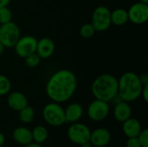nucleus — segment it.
Listing matches in <instances>:
<instances>
[{
	"label": "nucleus",
	"mask_w": 148,
	"mask_h": 147,
	"mask_svg": "<svg viewBox=\"0 0 148 147\" xmlns=\"http://www.w3.org/2000/svg\"><path fill=\"white\" fill-rule=\"evenodd\" d=\"M77 88V78L69 69L54 73L46 84V94L54 102L63 103L72 98Z\"/></svg>",
	"instance_id": "f257e3e1"
},
{
	"label": "nucleus",
	"mask_w": 148,
	"mask_h": 147,
	"mask_svg": "<svg viewBox=\"0 0 148 147\" xmlns=\"http://www.w3.org/2000/svg\"><path fill=\"white\" fill-rule=\"evenodd\" d=\"M91 91L95 99L112 101L118 94V79L110 74L101 75L93 81Z\"/></svg>",
	"instance_id": "f03ea898"
},
{
	"label": "nucleus",
	"mask_w": 148,
	"mask_h": 147,
	"mask_svg": "<svg viewBox=\"0 0 148 147\" xmlns=\"http://www.w3.org/2000/svg\"><path fill=\"white\" fill-rule=\"evenodd\" d=\"M142 88L137 74L126 72L118 80V96L121 101L133 102L140 97Z\"/></svg>",
	"instance_id": "7ed1b4c3"
},
{
	"label": "nucleus",
	"mask_w": 148,
	"mask_h": 147,
	"mask_svg": "<svg viewBox=\"0 0 148 147\" xmlns=\"http://www.w3.org/2000/svg\"><path fill=\"white\" fill-rule=\"evenodd\" d=\"M42 117L47 124L52 126H61L66 123L64 108L57 102H50L44 106Z\"/></svg>",
	"instance_id": "20e7f679"
},
{
	"label": "nucleus",
	"mask_w": 148,
	"mask_h": 147,
	"mask_svg": "<svg viewBox=\"0 0 148 147\" xmlns=\"http://www.w3.org/2000/svg\"><path fill=\"white\" fill-rule=\"evenodd\" d=\"M20 37L21 31L16 23L10 21L0 25V42L5 48L14 47Z\"/></svg>",
	"instance_id": "39448f33"
},
{
	"label": "nucleus",
	"mask_w": 148,
	"mask_h": 147,
	"mask_svg": "<svg viewBox=\"0 0 148 147\" xmlns=\"http://www.w3.org/2000/svg\"><path fill=\"white\" fill-rule=\"evenodd\" d=\"M91 130L90 128L83 123L75 122L72 123L67 131V135L69 139L78 146H81L86 142H89Z\"/></svg>",
	"instance_id": "423d86ee"
},
{
	"label": "nucleus",
	"mask_w": 148,
	"mask_h": 147,
	"mask_svg": "<svg viewBox=\"0 0 148 147\" xmlns=\"http://www.w3.org/2000/svg\"><path fill=\"white\" fill-rule=\"evenodd\" d=\"M91 24L95 31H106L109 29L111 23V11L104 5L98 6L95 9L92 14Z\"/></svg>",
	"instance_id": "0eeeda50"
},
{
	"label": "nucleus",
	"mask_w": 148,
	"mask_h": 147,
	"mask_svg": "<svg viewBox=\"0 0 148 147\" xmlns=\"http://www.w3.org/2000/svg\"><path fill=\"white\" fill-rule=\"evenodd\" d=\"M110 107L108 102L95 99L92 101L87 110L88 118L95 122H100L104 120L109 114Z\"/></svg>",
	"instance_id": "6e6552de"
},
{
	"label": "nucleus",
	"mask_w": 148,
	"mask_h": 147,
	"mask_svg": "<svg viewBox=\"0 0 148 147\" xmlns=\"http://www.w3.org/2000/svg\"><path fill=\"white\" fill-rule=\"evenodd\" d=\"M37 39L32 36H24L20 37L15 44V52L21 58H25L28 55L36 53Z\"/></svg>",
	"instance_id": "1a4fd4ad"
},
{
	"label": "nucleus",
	"mask_w": 148,
	"mask_h": 147,
	"mask_svg": "<svg viewBox=\"0 0 148 147\" xmlns=\"http://www.w3.org/2000/svg\"><path fill=\"white\" fill-rule=\"evenodd\" d=\"M128 20L134 24H143L148 20V4L140 2L134 3L129 10Z\"/></svg>",
	"instance_id": "9d476101"
},
{
	"label": "nucleus",
	"mask_w": 148,
	"mask_h": 147,
	"mask_svg": "<svg viewBox=\"0 0 148 147\" xmlns=\"http://www.w3.org/2000/svg\"><path fill=\"white\" fill-rule=\"evenodd\" d=\"M111 140L110 132L104 127H98L94 131H91L89 142L92 146L105 147Z\"/></svg>",
	"instance_id": "9b49d317"
},
{
	"label": "nucleus",
	"mask_w": 148,
	"mask_h": 147,
	"mask_svg": "<svg viewBox=\"0 0 148 147\" xmlns=\"http://www.w3.org/2000/svg\"><path fill=\"white\" fill-rule=\"evenodd\" d=\"M55 42L49 37H43L37 41L36 53L41 59H48L51 57L55 52Z\"/></svg>",
	"instance_id": "f8f14e48"
},
{
	"label": "nucleus",
	"mask_w": 148,
	"mask_h": 147,
	"mask_svg": "<svg viewBox=\"0 0 148 147\" xmlns=\"http://www.w3.org/2000/svg\"><path fill=\"white\" fill-rule=\"evenodd\" d=\"M7 104L10 109L16 112H19L23 108L28 106V99L26 96L18 91L12 92L8 95Z\"/></svg>",
	"instance_id": "ddd939ff"
},
{
	"label": "nucleus",
	"mask_w": 148,
	"mask_h": 147,
	"mask_svg": "<svg viewBox=\"0 0 148 147\" xmlns=\"http://www.w3.org/2000/svg\"><path fill=\"white\" fill-rule=\"evenodd\" d=\"M114 117L118 122H124L132 117V107L130 104L124 101H120L115 103L114 108Z\"/></svg>",
	"instance_id": "4468645a"
},
{
	"label": "nucleus",
	"mask_w": 148,
	"mask_h": 147,
	"mask_svg": "<svg viewBox=\"0 0 148 147\" xmlns=\"http://www.w3.org/2000/svg\"><path fill=\"white\" fill-rule=\"evenodd\" d=\"M64 114L66 123L78 122L83 115V107L79 103H71L64 109Z\"/></svg>",
	"instance_id": "2eb2a0df"
},
{
	"label": "nucleus",
	"mask_w": 148,
	"mask_h": 147,
	"mask_svg": "<svg viewBox=\"0 0 148 147\" xmlns=\"http://www.w3.org/2000/svg\"><path fill=\"white\" fill-rule=\"evenodd\" d=\"M142 130L140 122L134 118H129L122 122V131L127 138L138 137Z\"/></svg>",
	"instance_id": "dca6fc26"
},
{
	"label": "nucleus",
	"mask_w": 148,
	"mask_h": 147,
	"mask_svg": "<svg viewBox=\"0 0 148 147\" xmlns=\"http://www.w3.org/2000/svg\"><path fill=\"white\" fill-rule=\"evenodd\" d=\"M12 138L16 143L23 146L33 142L31 131L25 126H18L14 129L12 133Z\"/></svg>",
	"instance_id": "f3484780"
},
{
	"label": "nucleus",
	"mask_w": 148,
	"mask_h": 147,
	"mask_svg": "<svg viewBox=\"0 0 148 147\" xmlns=\"http://www.w3.org/2000/svg\"><path fill=\"white\" fill-rule=\"evenodd\" d=\"M127 10L123 8H117L111 11V23L116 26H122L128 22Z\"/></svg>",
	"instance_id": "a211bd4d"
},
{
	"label": "nucleus",
	"mask_w": 148,
	"mask_h": 147,
	"mask_svg": "<svg viewBox=\"0 0 148 147\" xmlns=\"http://www.w3.org/2000/svg\"><path fill=\"white\" fill-rule=\"evenodd\" d=\"M32 133V139H33V142H36L37 144H42L44 143L48 137H49V132L47 130V128L43 126H36L33 128V130L31 131Z\"/></svg>",
	"instance_id": "6ab92c4d"
},
{
	"label": "nucleus",
	"mask_w": 148,
	"mask_h": 147,
	"mask_svg": "<svg viewBox=\"0 0 148 147\" xmlns=\"http://www.w3.org/2000/svg\"><path fill=\"white\" fill-rule=\"evenodd\" d=\"M19 120L24 123V124H29L33 121L35 119V110L32 107H29V105L20 110L19 112Z\"/></svg>",
	"instance_id": "aec40b11"
},
{
	"label": "nucleus",
	"mask_w": 148,
	"mask_h": 147,
	"mask_svg": "<svg viewBox=\"0 0 148 147\" xmlns=\"http://www.w3.org/2000/svg\"><path fill=\"white\" fill-rule=\"evenodd\" d=\"M10 89L11 82L10 79L3 75H0V96L8 94Z\"/></svg>",
	"instance_id": "412c9836"
},
{
	"label": "nucleus",
	"mask_w": 148,
	"mask_h": 147,
	"mask_svg": "<svg viewBox=\"0 0 148 147\" xmlns=\"http://www.w3.org/2000/svg\"><path fill=\"white\" fill-rule=\"evenodd\" d=\"M95 33V29L91 23H85L80 29V34L83 38H91Z\"/></svg>",
	"instance_id": "4be33fe9"
},
{
	"label": "nucleus",
	"mask_w": 148,
	"mask_h": 147,
	"mask_svg": "<svg viewBox=\"0 0 148 147\" xmlns=\"http://www.w3.org/2000/svg\"><path fill=\"white\" fill-rule=\"evenodd\" d=\"M12 19V12L7 7H1L0 8V24H3L6 23L10 22Z\"/></svg>",
	"instance_id": "5701e85b"
},
{
	"label": "nucleus",
	"mask_w": 148,
	"mask_h": 147,
	"mask_svg": "<svg viewBox=\"0 0 148 147\" xmlns=\"http://www.w3.org/2000/svg\"><path fill=\"white\" fill-rule=\"evenodd\" d=\"M24 59H25L26 65L29 68H36V66H38V64L40 63V61H41V58L39 57V55L36 53H33V54L28 55L27 57H25Z\"/></svg>",
	"instance_id": "b1692460"
},
{
	"label": "nucleus",
	"mask_w": 148,
	"mask_h": 147,
	"mask_svg": "<svg viewBox=\"0 0 148 147\" xmlns=\"http://www.w3.org/2000/svg\"><path fill=\"white\" fill-rule=\"evenodd\" d=\"M140 146L141 147H148V130L147 129H142L139 136L137 137Z\"/></svg>",
	"instance_id": "393cba45"
},
{
	"label": "nucleus",
	"mask_w": 148,
	"mask_h": 147,
	"mask_svg": "<svg viewBox=\"0 0 148 147\" xmlns=\"http://www.w3.org/2000/svg\"><path fill=\"white\" fill-rule=\"evenodd\" d=\"M126 146H127V147H141L140 146V141H139L137 137L127 138Z\"/></svg>",
	"instance_id": "a878e982"
},
{
	"label": "nucleus",
	"mask_w": 148,
	"mask_h": 147,
	"mask_svg": "<svg viewBox=\"0 0 148 147\" xmlns=\"http://www.w3.org/2000/svg\"><path fill=\"white\" fill-rule=\"evenodd\" d=\"M140 96L143 98V100L145 101V102H147L148 101V84L143 86L142 90H141V94H140Z\"/></svg>",
	"instance_id": "bb28decb"
},
{
	"label": "nucleus",
	"mask_w": 148,
	"mask_h": 147,
	"mask_svg": "<svg viewBox=\"0 0 148 147\" xmlns=\"http://www.w3.org/2000/svg\"><path fill=\"white\" fill-rule=\"evenodd\" d=\"M139 79H140V82H141L142 86L148 84V75L147 74H145V73H143V74L140 75H139Z\"/></svg>",
	"instance_id": "cd10ccee"
},
{
	"label": "nucleus",
	"mask_w": 148,
	"mask_h": 147,
	"mask_svg": "<svg viewBox=\"0 0 148 147\" xmlns=\"http://www.w3.org/2000/svg\"><path fill=\"white\" fill-rule=\"evenodd\" d=\"M10 0H0V8L7 6L10 3Z\"/></svg>",
	"instance_id": "c85d7f7f"
},
{
	"label": "nucleus",
	"mask_w": 148,
	"mask_h": 147,
	"mask_svg": "<svg viewBox=\"0 0 148 147\" xmlns=\"http://www.w3.org/2000/svg\"><path fill=\"white\" fill-rule=\"evenodd\" d=\"M24 147H42L41 144H37L36 142H31L27 146H24Z\"/></svg>",
	"instance_id": "c756f323"
},
{
	"label": "nucleus",
	"mask_w": 148,
	"mask_h": 147,
	"mask_svg": "<svg viewBox=\"0 0 148 147\" xmlns=\"http://www.w3.org/2000/svg\"><path fill=\"white\" fill-rule=\"evenodd\" d=\"M4 143H5V136L2 133H0V146H3Z\"/></svg>",
	"instance_id": "7c9ffc66"
},
{
	"label": "nucleus",
	"mask_w": 148,
	"mask_h": 147,
	"mask_svg": "<svg viewBox=\"0 0 148 147\" xmlns=\"http://www.w3.org/2000/svg\"><path fill=\"white\" fill-rule=\"evenodd\" d=\"M80 146L81 147H92V145L90 144V142H86V143H84V144L81 145Z\"/></svg>",
	"instance_id": "2f4dec72"
},
{
	"label": "nucleus",
	"mask_w": 148,
	"mask_h": 147,
	"mask_svg": "<svg viewBox=\"0 0 148 147\" xmlns=\"http://www.w3.org/2000/svg\"><path fill=\"white\" fill-rule=\"evenodd\" d=\"M4 49H5V47L2 44V42H0V55H2L3 53V51H4Z\"/></svg>",
	"instance_id": "473e14b6"
},
{
	"label": "nucleus",
	"mask_w": 148,
	"mask_h": 147,
	"mask_svg": "<svg viewBox=\"0 0 148 147\" xmlns=\"http://www.w3.org/2000/svg\"><path fill=\"white\" fill-rule=\"evenodd\" d=\"M140 3H147L148 4V0H140Z\"/></svg>",
	"instance_id": "72a5a7b5"
},
{
	"label": "nucleus",
	"mask_w": 148,
	"mask_h": 147,
	"mask_svg": "<svg viewBox=\"0 0 148 147\" xmlns=\"http://www.w3.org/2000/svg\"><path fill=\"white\" fill-rule=\"evenodd\" d=\"M0 147H4V146H0Z\"/></svg>",
	"instance_id": "f704fd0d"
}]
</instances>
